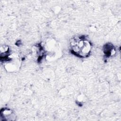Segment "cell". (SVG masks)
Returning a JSON list of instances; mask_svg holds the SVG:
<instances>
[{
  "label": "cell",
  "instance_id": "cell-1",
  "mask_svg": "<svg viewBox=\"0 0 121 121\" xmlns=\"http://www.w3.org/2000/svg\"><path fill=\"white\" fill-rule=\"evenodd\" d=\"M12 114L11 110L9 109H4L1 112V116L2 118L5 119L6 120H11V115Z\"/></svg>",
  "mask_w": 121,
  "mask_h": 121
}]
</instances>
